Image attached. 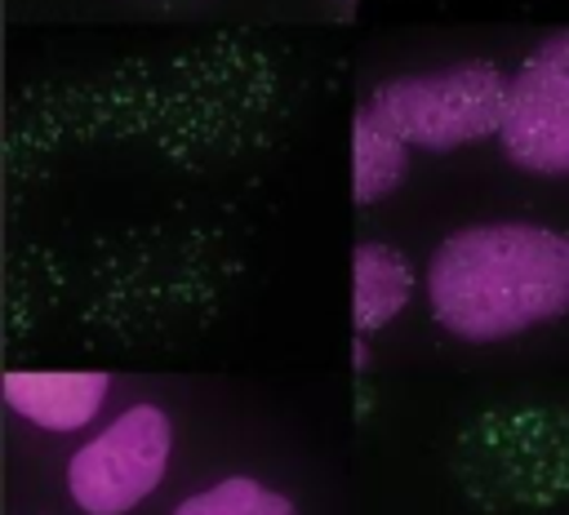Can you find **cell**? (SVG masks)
Masks as SVG:
<instances>
[{
    "mask_svg": "<svg viewBox=\"0 0 569 515\" xmlns=\"http://www.w3.org/2000/svg\"><path fill=\"white\" fill-rule=\"evenodd\" d=\"M436 324L471 346L520 337L569 315V235L538 222L449 231L427 262Z\"/></svg>",
    "mask_w": 569,
    "mask_h": 515,
    "instance_id": "1",
    "label": "cell"
},
{
    "mask_svg": "<svg viewBox=\"0 0 569 515\" xmlns=\"http://www.w3.org/2000/svg\"><path fill=\"white\" fill-rule=\"evenodd\" d=\"M507 80L485 58H462L436 71L391 75L369 93V111L418 151H458L502 133Z\"/></svg>",
    "mask_w": 569,
    "mask_h": 515,
    "instance_id": "2",
    "label": "cell"
},
{
    "mask_svg": "<svg viewBox=\"0 0 569 515\" xmlns=\"http://www.w3.org/2000/svg\"><path fill=\"white\" fill-rule=\"evenodd\" d=\"M173 453V422L160 404H129L67 462V497L84 515H129L142 506Z\"/></svg>",
    "mask_w": 569,
    "mask_h": 515,
    "instance_id": "3",
    "label": "cell"
},
{
    "mask_svg": "<svg viewBox=\"0 0 569 515\" xmlns=\"http://www.w3.org/2000/svg\"><path fill=\"white\" fill-rule=\"evenodd\" d=\"M502 151L533 178H569V31L547 36L507 80Z\"/></svg>",
    "mask_w": 569,
    "mask_h": 515,
    "instance_id": "4",
    "label": "cell"
},
{
    "mask_svg": "<svg viewBox=\"0 0 569 515\" xmlns=\"http://www.w3.org/2000/svg\"><path fill=\"white\" fill-rule=\"evenodd\" d=\"M0 391L22 422L49 435H76L102 413L111 377L93 368H9Z\"/></svg>",
    "mask_w": 569,
    "mask_h": 515,
    "instance_id": "5",
    "label": "cell"
},
{
    "mask_svg": "<svg viewBox=\"0 0 569 515\" xmlns=\"http://www.w3.org/2000/svg\"><path fill=\"white\" fill-rule=\"evenodd\" d=\"M413 297V266L387 240H365L351 249V324L356 333H378Z\"/></svg>",
    "mask_w": 569,
    "mask_h": 515,
    "instance_id": "6",
    "label": "cell"
},
{
    "mask_svg": "<svg viewBox=\"0 0 569 515\" xmlns=\"http://www.w3.org/2000/svg\"><path fill=\"white\" fill-rule=\"evenodd\" d=\"M409 169V142L391 133L369 107L351 115V200L378 204L387 200Z\"/></svg>",
    "mask_w": 569,
    "mask_h": 515,
    "instance_id": "7",
    "label": "cell"
},
{
    "mask_svg": "<svg viewBox=\"0 0 569 515\" xmlns=\"http://www.w3.org/2000/svg\"><path fill=\"white\" fill-rule=\"evenodd\" d=\"M173 515H298L293 511V497L267 488L262 479L253 475H227L209 488H196L187 493Z\"/></svg>",
    "mask_w": 569,
    "mask_h": 515,
    "instance_id": "8",
    "label": "cell"
},
{
    "mask_svg": "<svg viewBox=\"0 0 569 515\" xmlns=\"http://www.w3.org/2000/svg\"><path fill=\"white\" fill-rule=\"evenodd\" d=\"M351 364H356V368H369V346H365V333H356V342H351Z\"/></svg>",
    "mask_w": 569,
    "mask_h": 515,
    "instance_id": "9",
    "label": "cell"
}]
</instances>
